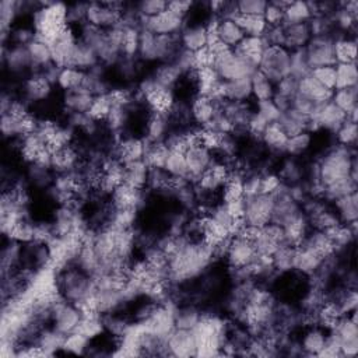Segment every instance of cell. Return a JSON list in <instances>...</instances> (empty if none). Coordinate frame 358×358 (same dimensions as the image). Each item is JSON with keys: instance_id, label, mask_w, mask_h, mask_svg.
I'll return each instance as SVG.
<instances>
[{"instance_id": "1f68e13d", "label": "cell", "mask_w": 358, "mask_h": 358, "mask_svg": "<svg viewBox=\"0 0 358 358\" xmlns=\"http://www.w3.org/2000/svg\"><path fill=\"white\" fill-rule=\"evenodd\" d=\"M287 140H289V136L282 129V126L278 125V122L269 124L260 136L262 144L274 153H284Z\"/></svg>"}, {"instance_id": "8fae6325", "label": "cell", "mask_w": 358, "mask_h": 358, "mask_svg": "<svg viewBox=\"0 0 358 358\" xmlns=\"http://www.w3.org/2000/svg\"><path fill=\"white\" fill-rule=\"evenodd\" d=\"M311 119H313V121L316 122L320 131L336 133L348 118H347L346 112H343L332 101H328L325 104L316 107V111Z\"/></svg>"}, {"instance_id": "7a4b0ae2", "label": "cell", "mask_w": 358, "mask_h": 358, "mask_svg": "<svg viewBox=\"0 0 358 358\" xmlns=\"http://www.w3.org/2000/svg\"><path fill=\"white\" fill-rule=\"evenodd\" d=\"M67 9L63 3H41L32 14L36 39L52 45L67 28Z\"/></svg>"}, {"instance_id": "4dcf8cb0", "label": "cell", "mask_w": 358, "mask_h": 358, "mask_svg": "<svg viewBox=\"0 0 358 358\" xmlns=\"http://www.w3.org/2000/svg\"><path fill=\"white\" fill-rule=\"evenodd\" d=\"M32 66H34V73L41 71L43 69H45L47 66H49L52 62V51H51V45L39 41V39H34V41L27 47Z\"/></svg>"}, {"instance_id": "6f0895ef", "label": "cell", "mask_w": 358, "mask_h": 358, "mask_svg": "<svg viewBox=\"0 0 358 358\" xmlns=\"http://www.w3.org/2000/svg\"><path fill=\"white\" fill-rule=\"evenodd\" d=\"M274 87L277 96H282L289 100H293L298 94V80L291 76L284 77L283 80L278 82Z\"/></svg>"}, {"instance_id": "9f6ffc18", "label": "cell", "mask_w": 358, "mask_h": 358, "mask_svg": "<svg viewBox=\"0 0 358 358\" xmlns=\"http://www.w3.org/2000/svg\"><path fill=\"white\" fill-rule=\"evenodd\" d=\"M266 6L267 2H263V0H241V2H236L238 12L245 16H263Z\"/></svg>"}, {"instance_id": "4fadbf2b", "label": "cell", "mask_w": 358, "mask_h": 358, "mask_svg": "<svg viewBox=\"0 0 358 358\" xmlns=\"http://www.w3.org/2000/svg\"><path fill=\"white\" fill-rule=\"evenodd\" d=\"M3 66L16 76L24 73L31 76L34 73V66L27 47L3 45Z\"/></svg>"}, {"instance_id": "52a82bcc", "label": "cell", "mask_w": 358, "mask_h": 358, "mask_svg": "<svg viewBox=\"0 0 358 358\" xmlns=\"http://www.w3.org/2000/svg\"><path fill=\"white\" fill-rule=\"evenodd\" d=\"M305 54L311 70L322 66H335V39L332 36H312L305 47Z\"/></svg>"}, {"instance_id": "836d02e7", "label": "cell", "mask_w": 358, "mask_h": 358, "mask_svg": "<svg viewBox=\"0 0 358 358\" xmlns=\"http://www.w3.org/2000/svg\"><path fill=\"white\" fill-rule=\"evenodd\" d=\"M225 98L234 102H249L252 98V82L251 77L240 78V80L224 82Z\"/></svg>"}, {"instance_id": "484cf974", "label": "cell", "mask_w": 358, "mask_h": 358, "mask_svg": "<svg viewBox=\"0 0 358 358\" xmlns=\"http://www.w3.org/2000/svg\"><path fill=\"white\" fill-rule=\"evenodd\" d=\"M284 35H286L284 48L289 49L290 52L297 49H304L312 38L308 23L284 25Z\"/></svg>"}, {"instance_id": "816d5d0a", "label": "cell", "mask_w": 358, "mask_h": 358, "mask_svg": "<svg viewBox=\"0 0 358 358\" xmlns=\"http://www.w3.org/2000/svg\"><path fill=\"white\" fill-rule=\"evenodd\" d=\"M336 66V65H335ZM335 66H322L311 70V76L316 82H320L326 89L336 90V67Z\"/></svg>"}, {"instance_id": "7dc6e473", "label": "cell", "mask_w": 358, "mask_h": 358, "mask_svg": "<svg viewBox=\"0 0 358 358\" xmlns=\"http://www.w3.org/2000/svg\"><path fill=\"white\" fill-rule=\"evenodd\" d=\"M164 170H166L171 177H175V178H188V179H189V171H188L186 158H185V154H182V153L170 151Z\"/></svg>"}, {"instance_id": "db71d44e", "label": "cell", "mask_w": 358, "mask_h": 358, "mask_svg": "<svg viewBox=\"0 0 358 358\" xmlns=\"http://www.w3.org/2000/svg\"><path fill=\"white\" fill-rule=\"evenodd\" d=\"M337 137V144L344 147H354L357 142V122L347 121L335 133Z\"/></svg>"}, {"instance_id": "f6af8a7d", "label": "cell", "mask_w": 358, "mask_h": 358, "mask_svg": "<svg viewBox=\"0 0 358 358\" xmlns=\"http://www.w3.org/2000/svg\"><path fill=\"white\" fill-rule=\"evenodd\" d=\"M122 27V25H121ZM140 28L136 27H124L121 52L125 58H139L140 47Z\"/></svg>"}, {"instance_id": "d590c367", "label": "cell", "mask_w": 358, "mask_h": 358, "mask_svg": "<svg viewBox=\"0 0 358 358\" xmlns=\"http://www.w3.org/2000/svg\"><path fill=\"white\" fill-rule=\"evenodd\" d=\"M219 39L227 47L234 49L247 36L234 20H220L217 27Z\"/></svg>"}, {"instance_id": "74e56055", "label": "cell", "mask_w": 358, "mask_h": 358, "mask_svg": "<svg viewBox=\"0 0 358 358\" xmlns=\"http://www.w3.org/2000/svg\"><path fill=\"white\" fill-rule=\"evenodd\" d=\"M85 78H86V71L78 70L76 67H63L59 71L56 85L59 89H62L66 93V91L82 89Z\"/></svg>"}, {"instance_id": "ba28073f", "label": "cell", "mask_w": 358, "mask_h": 358, "mask_svg": "<svg viewBox=\"0 0 358 358\" xmlns=\"http://www.w3.org/2000/svg\"><path fill=\"white\" fill-rule=\"evenodd\" d=\"M274 208L273 194H256L245 199V221L249 225L263 228L271 223Z\"/></svg>"}, {"instance_id": "7bdbcfd3", "label": "cell", "mask_w": 358, "mask_h": 358, "mask_svg": "<svg viewBox=\"0 0 358 358\" xmlns=\"http://www.w3.org/2000/svg\"><path fill=\"white\" fill-rule=\"evenodd\" d=\"M335 67H336V90L357 87L358 71L355 63H337Z\"/></svg>"}, {"instance_id": "60d3db41", "label": "cell", "mask_w": 358, "mask_h": 358, "mask_svg": "<svg viewBox=\"0 0 358 358\" xmlns=\"http://www.w3.org/2000/svg\"><path fill=\"white\" fill-rule=\"evenodd\" d=\"M234 21L240 25L247 36H263L267 31V24L263 16H245L238 14Z\"/></svg>"}, {"instance_id": "6125c7cd", "label": "cell", "mask_w": 358, "mask_h": 358, "mask_svg": "<svg viewBox=\"0 0 358 358\" xmlns=\"http://www.w3.org/2000/svg\"><path fill=\"white\" fill-rule=\"evenodd\" d=\"M260 172H251L247 174V177L244 178V196L247 197H252L260 193Z\"/></svg>"}, {"instance_id": "e7e4bbea", "label": "cell", "mask_w": 358, "mask_h": 358, "mask_svg": "<svg viewBox=\"0 0 358 358\" xmlns=\"http://www.w3.org/2000/svg\"><path fill=\"white\" fill-rule=\"evenodd\" d=\"M192 8H193V3L188 2V0H174V2H168V6H167L168 10H171L177 16L182 17L183 20L188 17Z\"/></svg>"}, {"instance_id": "ac0fdd59", "label": "cell", "mask_w": 358, "mask_h": 358, "mask_svg": "<svg viewBox=\"0 0 358 358\" xmlns=\"http://www.w3.org/2000/svg\"><path fill=\"white\" fill-rule=\"evenodd\" d=\"M172 126L170 122L168 115L154 113L150 111V116L146 124L144 139L148 143H164L171 133Z\"/></svg>"}, {"instance_id": "d6a6232c", "label": "cell", "mask_w": 358, "mask_h": 358, "mask_svg": "<svg viewBox=\"0 0 358 358\" xmlns=\"http://www.w3.org/2000/svg\"><path fill=\"white\" fill-rule=\"evenodd\" d=\"M194 77H196V86H197V96H203V97H210L213 90L221 82L217 70L213 66L194 70Z\"/></svg>"}, {"instance_id": "ee69618b", "label": "cell", "mask_w": 358, "mask_h": 358, "mask_svg": "<svg viewBox=\"0 0 358 358\" xmlns=\"http://www.w3.org/2000/svg\"><path fill=\"white\" fill-rule=\"evenodd\" d=\"M311 17H312V12H311L309 3L290 2V5L284 10V24L283 25L308 23L311 20Z\"/></svg>"}, {"instance_id": "277c9868", "label": "cell", "mask_w": 358, "mask_h": 358, "mask_svg": "<svg viewBox=\"0 0 358 358\" xmlns=\"http://www.w3.org/2000/svg\"><path fill=\"white\" fill-rule=\"evenodd\" d=\"M290 54L284 47H266L258 70L276 86L290 76Z\"/></svg>"}, {"instance_id": "9a60e30c", "label": "cell", "mask_w": 358, "mask_h": 358, "mask_svg": "<svg viewBox=\"0 0 358 358\" xmlns=\"http://www.w3.org/2000/svg\"><path fill=\"white\" fill-rule=\"evenodd\" d=\"M188 171H189V181L194 183L197 178L201 177L214 161L213 153L205 148L203 146H194L185 153Z\"/></svg>"}, {"instance_id": "cb8c5ba5", "label": "cell", "mask_w": 358, "mask_h": 358, "mask_svg": "<svg viewBox=\"0 0 358 358\" xmlns=\"http://www.w3.org/2000/svg\"><path fill=\"white\" fill-rule=\"evenodd\" d=\"M302 245L311 248L313 252L320 255L324 260H326V259H329V258H332L337 254L335 244L331 240V236L325 231H320V230H312V231L309 230Z\"/></svg>"}, {"instance_id": "b9f144b4", "label": "cell", "mask_w": 358, "mask_h": 358, "mask_svg": "<svg viewBox=\"0 0 358 358\" xmlns=\"http://www.w3.org/2000/svg\"><path fill=\"white\" fill-rule=\"evenodd\" d=\"M335 58L337 63H355L357 43L354 38L342 36L335 41Z\"/></svg>"}, {"instance_id": "3957f363", "label": "cell", "mask_w": 358, "mask_h": 358, "mask_svg": "<svg viewBox=\"0 0 358 358\" xmlns=\"http://www.w3.org/2000/svg\"><path fill=\"white\" fill-rule=\"evenodd\" d=\"M56 283L62 298L74 305L96 290L93 276L87 274L74 263L56 270Z\"/></svg>"}, {"instance_id": "44dd1931", "label": "cell", "mask_w": 358, "mask_h": 358, "mask_svg": "<svg viewBox=\"0 0 358 358\" xmlns=\"http://www.w3.org/2000/svg\"><path fill=\"white\" fill-rule=\"evenodd\" d=\"M266 47L267 45L262 36H245L243 41L234 48V51L236 55H240L249 65L258 69Z\"/></svg>"}, {"instance_id": "f1b7e54d", "label": "cell", "mask_w": 358, "mask_h": 358, "mask_svg": "<svg viewBox=\"0 0 358 358\" xmlns=\"http://www.w3.org/2000/svg\"><path fill=\"white\" fill-rule=\"evenodd\" d=\"M182 76L183 74L174 63H160L154 69V71L151 74L153 80L157 85H160L161 87H166V89H170L172 91L181 82Z\"/></svg>"}, {"instance_id": "9c48e42d", "label": "cell", "mask_w": 358, "mask_h": 358, "mask_svg": "<svg viewBox=\"0 0 358 358\" xmlns=\"http://www.w3.org/2000/svg\"><path fill=\"white\" fill-rule=\"evenodd\" d=\"M183 27L185 20L168 9L150 19L142 17V30H148L155 35H178Z\"/></svg>"}, {"instance_id": "94428289", "label": "cell", "mask_w": 358, "mask_h": 358, "mask_svg": "<svg viewBox=\"0 0 358 358\" xmlns=\"http://www.w3.org/2000/svg\"><path fill=\"white\" fill-rule=\"evenodd\" d=\"M316 107H317V105H316L315 102H312L311 100L305 98V97L301 96V94H297V96L291 100V108L295 109L297 112H300V113L308 116V118H312V115H313L315 111H316Z\"/></svg>"}, {"instance_id": "7402d4cb", "label": "cell", "mask_w": 358, "mask_h": 358, "mask_svg": "<svg viewBox=\"0 0 358 358\" xmlns=\"http://www.w3.org/2000/svg\"><path fill=\"white\" fill-rule=\"evenodd\" d=\"M328 331L321 328L320 325H313V326H306L301 340H300V347L302 354L306 355H317L322 348L326 344V339H328Z\"/></svg>"}, {"instance_id": "bcb514c9", "label": "cell", "mask_w": 358, "mask_h": 358, "mask_svg": "<svg viewBox=\"0 0 358 358\" xmlns=\"http://www.w3.org/2000/svg\"><path fill=\"white\" fill-rule=\"evenodd\" d=\"M312 142H313L312 133H309V132H302L295 136H291L287 140L284 154H287L289 157H295V158L301 157L311 148Z\"/></svg>"}, {"instance_id": "f546056e", "label": "cell", "mask_w": 358, "mask_h": 358, "mask_svg": "<svg viewBox=\"0 0 358 358\" xmlns=\"http://www.w3.org/2000/svg\"><path fill=\"white\" fill-rule=\"evenodd\" d=\"M333 209L342 221V224H350L357 221L358 217V199L357 192L339 197L333 202Z\"/></svg>"}, {"instance_id": "680465c9", "label": "cell", "mask_w": 358, "mask_h": 358, "mask_svg": "<svg viewBox=\"0 0 358 358\" xmlns=\"http://www.w3.org/2000/svg\"><path fill=\"white\" fill-rule=\"evenodd\" d=\"M282 178L274 172H265L260 177V193L262 194H274L283 186Z\"/></svg>"}, {"instance_id": "2e32d148", "label": "cell", "mask_w": 358, "mask_h": 358, "mask_svg": "<svg viewBox=\"0 0 358 358\" xmlns=\"http://www.w3.org/2000/svg\"><path fill=\"white\" fill-rule=\"evenodd\" d=\"M109 197L112 206L116 210H139L144 202V190L122 183L111 193Z\"/></svg>"}, {"instance_id": "e0dca14e", "label": "cell", "mask_w": 358, "mask_h": 358, "mask_svg": "<svg viewBox=\"0 0 358 358\" xmlns=\"http://www.w3.org/2000/svg\"><path fill=\"white\" fill-rule=\"evenodd\" d=\"M181 47L186 51L196 52L208 47L206 24H185L179 32Z\"/></svg>"}, {"instance_id": "be15d7a7", "label": "cell", "mask_w": 358, "mask_h": 358, "mask_svg": "<svg viewBox=\"0 0 358 358\" xmlns=\"http://www.w3.org/2000/svg\"><path fill=\"white\" fill-rule=\"evenodd\" d=\"M193 55H194V70L214 66V55L208 47L193 52Z\"/></svg>"}, {"instance_id": "ffe728a7", "label": "cell", "mask_w": 358, "mask_h": 358, "mask_svg": "<svg viewBox=\"0 0 358 358\" xmlns=\"http://www.w3.org/2000/svg\"><path fill=\"white\" fill-rule=\"evenodd\" d=\"M322 263H324V259L316 252H313L311 248H308L302 244L295 248L294 263H293L294 271H298V273L309 277L320 270Z\"/></svg>"}, {"instance_id": "4316f807", "label": "cell", "mask_w": 358, "mask_h": 358, "mask_svg": "<svg viewBox=\"0 0 358 358\" xmlns=\"http://www.w3.org/2000/svg\"><path fill=\"white\" fill-rule=\"evenodd\" d=\"M94 96L85 89L66 91L63 97V105L69 113H87L93 105Z\"/></svg>"}, {"instance_id": "5bb4252c", "label": "cell", "mask_w": 358, "mask_h": 358, "mask_svg": "<svg viewBox=\"0 0 358 358\" xmlns=\"http://www.w3.org/2000/svg\"><path fill=\"white\" fill-rule=\"evenodd\" d=\"M167 348L171 357H196V339L192 331L174 329L167 337Z\"/></svg>"}, {"instance_id": "d4e9b609", "label": "cell", "mask_w": 358, "mask_h": 358, "mask_svg": "<svg viewBox=\"0 0 358 358\" xmlns=\"http://www.w3.org/2000/svg\"><path fill=\"white\" fill-rule=\"evenodd\" d=\"M98 65H100V59H98L96 51L91 47H89L87 44H85L83 41H80V39H78L73 52H71L67 67H76L78 70L90 71L94 67H97Z\"/></svg>"}, {"instance_id": "8d00e7d4", "label": "cell", "mask_w": 358, "mask_h": 358, "mask_svg": "<svg viewBox=\"0 0 358 358\" xmlns=\"http://www.w3.org/2000/svg\"><path fill=\"white\" fill-rule=\"evenodd\" d=\"M202 312L193 304H185L175 308V328L192 331L201 321Z\"/></svg>"}, {"instance_id": "6da1fadb", "label": "cell", "mask_w": 358, "mask_h": 358, "mask_svg": "<svg viewBox=\"0 0 358 358\" xmlns=\"http://www.w3.org/2000/svg\"><path fill=\"white\" fill-rule=\"evenodd\" d=\"M316 167L317 179L324 186H329L337 181L351 177V172L357 170V155L353 147L337 144L324 155Z\"/></svg>"}, {"instance_id": "f907efd6", "label": "cell", "mask_w": 358, "mask_h": 358, "mask_svg": "<svg viewBox=\"0 0 358 358\" xmlns=\"http://www.w3.org/2000/svg\"><path fill=\"white\" fill-rule=\"evenodd\" d=\"M111 109H112V102L108 98V96L107 94L105 96H98V97L94 98L93 105H91L90 111L87 112V115H89L90 119H93L94 122L100 124V122H105L107 121V118H108Z\"/></svg>"}, {"instance_id": "f5cc1de1", "label": "cell", "mask_w": 358, "mask_h": 358, "mask_svg": "<svg viewBox=\"0 0 358 358\" xmlns=\"http://www.w3.org/2000/svg\"><path fill=\"white\" fill-rule=\"evenodd\" d=\"M167 6L168 2H164V0H144V2L136 5V10L139 16L144 19H150L167 10Z\"/></svg>"}, {"instance_id": "83f0119b", "label": "cell", "mask_w": 358, "mask_h": 358, "mask_svg": "<svg viewBox=\"0 0 358 358\" xmlns=\"http://www.w3.org/2000/svg\"><path fill=\"white\" fill-rule=\"evenodd\" d=\"M311 121V118L297 112L295 109L290 108L286 112L282 113L280 119H278V125L282 126V129L286 132L289 137L295 136L302 132H308V124Z\"/></svg>"}, {"instance_id": "7c38bea8", "label": "cell", "mask_w": 358, "mask_h": 358, "mask_svg": "<svg viewBox=\"0 0 358 358\" xmlns=\"http://www.w3.org/2000/svg\"><path fill=\"white\" fill-rule=\"evenodd\" d=\"M54 85L43 74L41 71L32 73L31 76L25 77V82L23 83V100L30 104H41L49 100L52 94Z\"/></svg>"}, {"instance_id": "30bf717a", "label": "cell", "mask_w": 358, "mask_h": 358, "mask_svg": "<svg viewBox=\"0 0 358 358\" xmlns=\"http://www.w3.org/2000/svg\"><path fill=\"white\" fill-rule=\"evenodd\" d=\"M224 258L231 269H243L255 260L256 249L254 244L243 240V238L231 236Z\"/></svg>"}, {"instance_id": "11a10c76", "label": "cell", "mask_w": 358, "mask_h": 358, "mask_svg": "<svg viewBox=\"0 0 358 358\" xmlns=\"http://www.w3.org/2000/svg\"><path fill=\"white\" fill-rule=\"evenodd\" d=\"M255 111L263 118L269 124H274L277 122L278 119L282 116V111L277 108V105L273 102V100H267V101H258Z\"/></svg>"}, {"instance_id": "91938a15", "label": "cell", "mask_w": 358, "mask_h": 358, "mask_svg": "<svg viewBox=\"0 0 358 358\" xmlns=\"http://www.w3.org/2000/svg\"><path fill=\"white\" fill-rule=\"evenodd\" d=\"M263 19L267 27H280L284 24V10L280 6H277L274 2L267 3Z\"/></svg>"}, {"instance_id": "8992f818", "label": "cell", "mask_w": 358, "mask_h": 358, "mask_svg": "<svg viewBox=\"0 0 358 358\" xmlns=\"http://www.w3.org/2000/svg\"><path fill=\"white\" fill-rule=\"evenodd\" d=\"M82 321H83L82 311L71 302L62 300L52 308L51 328H54L63 336L74 333L77 328L80 326Z\"/></svg>"}, {"instance_id": "5b68a950", "label": "cell", "mask_w": 358, "mask_h": 358, "mask_svg": "<svg viewBox=\"0 0 358 358\" xmlns=\"http://www.w3.org/2000/svg\"><path fill=\"white\" fill-rule=\"evenodd\" d=\"M223 82L240 80V78L251 77L258 69L249 65L240 55H236L234 49H228L214 58L213 66Z\"/></svg>"}, {"instance_id": "e575fe53", "label": "cell", "mask_w": 358, "mask_h": 358, "mask_svg": "<svg viewBox=\"0 0 358 358\" xmlns=\"http://www.w3.org/2000/svg\"><path fill=\"white\" fill-rule=\"evenodd\" d=\"M148 172H150V168L146 166V163L143 160L128 163V164H125V183L132 188L146 190L147 181H148Z\"/></svg>"}, {"instance_id": "f35d334b", "label": "cell", "mask_w": 358, "mask_h": 358, "mask_svg": "<svg viewBox=\"0 0 358 358\" xmlns=\"http://www.w3.org/2000/svg\"><path fill=\"white\" fill-rule=\"evenodd\" d=\"M170 154V148L166 143H148L143 161L148 168H164L167 158Z\"/></svg>"}, {"instance_id": "d6986e66", "label": "cell", "mask_w": 358, "mask_h": 358, "mask_svg": "<svg viewBox=\"0 0 358 358\" xmlns=\"http://www.w3.org/2000/svg\"><path fill=\"white\" fill-rule=\"evenodd\" d=\"M217 109V104L209 97L196 96L190 101V113L193 124H196L199 128L208 126L216 116Z\"/></svg>"}, {"instance_id": "c3c4849f", "label": "cell", "mask_w": 358, "mask_h": 358, "mask_svg": "<svg viewBox=\"0 0 358 358\" xmlns=\"http://www.w3.org/2000/svg\"><path fill=\"white\" fill-rule=\"evenodd\" d=\"M309 73H311V66H309L308 59H306L305 48L291 51V54H290V76L297 78V80H300V78L308 76Z\"/></svg>"}, {"instance_id": "03108f58", "label": "cell", "mask_w": 358, "mask_h": 358, "mask_svg": "<svg viewBox=\"0 0 358 358\" xmlns=\"http://www.w3.org/2000/svg\"><path fill=\"white\" fill-rule=\"evenodd\" d=\"M2 132L6 139H20L17 135V121L10 115H2Z\"/></svg>"}, {"instance_id": "ab89813d", "label": "cell", "mask_w": 358, "mask_h": 358, "mask_svg": "<svg viewBox=\"0 0 358 358\" xmlns=\"http://www.w3.org/2000/svg\"><path fill=\"white\" fill-rule=\"evenodd\" d=\"M251 82H252V98H255L256 102L273 100L276 94V87L263 73L256 70L251 76Z\"/></svg>"}, {"instance_id": "681fc988", "label": "cell", "mask_w": 358, "mask_h": 358, "mask_svg": "<svg viewBox=\"0 0 358 358\" xmlns=\"http://www.w3.org/2000/svg\"><path fill=\"white\" fill-rule=\"evenodd\" d=\"M331 101L348 115L357 108V87L335 90Z\"/></svg>"}, {"instance_id": "603a6c76", "label": "cell", "mask_w": 358, "mask_h": 358, "mask_svg": "<svg viewBox=\"0 0 358 358\" xmlns=\"http://www.w3.org/2000/svg\"><path fill=\"white\" fill-rule=\"evenodd\" d=\"M298 94L311 100L316 105L325 104L332 100L333 91L322 86L320 82H316L311 76V73L298 80Z\"/></svg>"}]
</instances>
